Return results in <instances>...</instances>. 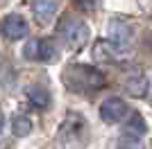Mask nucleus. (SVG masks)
Instances as JSON below:
<instances>
[{
    "label": "nucleus",
    "instance_id": "1",
    "mask_svg": "<svg viewBox=\"0 0 152 149\" xmlns=\"http://www.w3.org/2000/svg\"><path fill=\"white\" fill-rule=\"evenodd\" d=\"M61 81L73 93H93L104 86V74L84 63H70L61 72Z\"/></svg>",
    "mask_w": 152,
    "mask_h": 149
},
{
    "label": "nucleus",
    "instance_id": "2",
    "mask_svg": "<svg viewBox=\"0 0 152 149\" xmlns=\"http://www.w3.org/2000/svg\"><path fill=\"white\" fill-rule=\"evenodd\" d=\"M57 34L61 38L68 50H82L89 41V25L84 23L80 16H73V14H66L61 20L57 23Z\"/></svg>",
    "mask_w": 152,
    "mask_h": 149
},
{
    "label": "nucleus",
    "instance_id": "3",
    "mask_svg": "<svg viewBox=\"0 0 152 149\" xmlns=\"http://www.w3.org/2000/svg\"><path fill=\"white\" fill-rule=\"evenodd\" d=\"M23 56L30 59V61H39V63H52V61H57L59 50L55 45V41H50V38H32L23 50Z\"/></svg>",
    "mask_w": 152,
    "mask_h": 149
},
{
    "label": "nucleus",
    "instance_id": "4",
    "mask_svg": "<svg viewBox=\"0 0 152 149\" xmlns=\"http://www.w3.org/2000/svg\"><path fill=\"white\" fill-rule=\"evenodd\" d=\"M80 131H84V118L75 115V113H68L66 122L61 124V142L68 147L70 142H75L77 149L82 147V138H80Z\"/></svg>",
    "mask_w": 152,
    "mask_h": 149
},
{
    "label": "nucleus",
    "instance_id": "5",
    "mask_svg": "<svg viewBox=\"0 0 152 149\" xmlns=\"http://www.w3.org/2000/svg\"><path fill=\"white\" fill-rule=\"evenodd\" d=\"M125 115H127L125 99H121V97H107L104 102H102V106H100V118L104 120V122L116 124V122H121Z\"/></svg>",
    "mask_w": 152,
    "mask_h": 149
},
{
    "label": "nucleus",
    "instance_id": "6",
    "mask_svg": "<svg viewBox=\"0 0 152 149\" xmlns=\"http://www.w3.org/2000/svg\"><path fill=\"white\" fill-rule=\"evenodd\" d=\"M27 32H30V25L23 16L18 14H9L5 20H2V34H5L9 41H18V38H25Z\"/></svg>",
    "mask_w": 152,
    "mask_h": 149
},
{
    "label": "nucleus",
    "instance_id": "7",
    "mask_svg": "<svg viewBox=\"0 0 152 149\" xmlns=\"http://www.w3.org/2000/svg\"><path fill=\"white\" fill-rule=\"evenodd\" d=\"M109 34H111V43L116 48H127V45L132 43V30H129V25L123 23V20H111L109 23Z\"/></svg>",
    "mask_w": 152,
    "mask_h": 149
},
{
    "label": "nucleus",
    "instance_id": "8",
    "mask_svg": "<svg viewBox=\"0 0 152 149\" xmlns=\"http://www.w3.org/2000/svg\"><path fill=\"white\" fill-rule=\"evenodd\" d=\"M57 12V0H32V14L39 25H48Z\"/></svg>",
    "mask_w": 152,
    "mask_h": 149
},
{
    "label": "nucleus",
    "instance_id": "9",
    "mask_svg": "<svg viewBox=\"0 0 152 149\" xmlns=\"http://www.w3.org/2000/svg\"><path fill=\"white\" fill-rule=\"evenodd\" d=\"M93 56H95V61H100V63H114L118 59V48L111 41H98L93 48Z\"/></svg>",
    "mask_w": 152,
    "mask_h": 149
},
{
    "label": "nucleus",
    "instance_id": "10",
    "mask_svg": "<svg viewBox=\"0 0 152 149\" xmlns=\"http://www.w3.org/2000/svg\"><path fill=\"white\" fill-rule=\"evenodd\" d=\"M27 99L37 108H48L50 106V93L45 86H30L27 88Z\"/></svg>",
    "mask_w": 152,
    "mask_h": 149
},
{
    "label": "nucleus",
    "instance_id": "11",
    "mask_svg": "<svg viewBox=\"0 0 152 149\" xmlns=\"http://www.w3.org/2000/svg\"><path fill=\"white\" fill-rule=\"evenodd\" d=\"M125 88H127V93L134 95V97H143L148 93V79L143 74H136V77L125 81Z\"/></svg>",
    "mask_w": 152,
    "mask_h": 149
},
{
    "label": "nucleus",
    "instance_id": "12",
    "mask_svg": "<svg viewBox=\"0 0 152 149\" xmlns=\"http://www.w3.org/2000/svg\"><path fill=\"white\" fill-rule=\"evenodd\" d=\"M12 131H14V136H18V138L30 136V131H32V120L27 118V115H14V120H12Z\"/></svg>",
    "mask_w": 152,
    "mask_h": 149
},
{
    "label": "nucleus",
    "instance_id": "13",
    "mask_svg": "<svg viewBox=\"0 0 152 149\" xmlns=\"http://www.w3.org/2000/svg\"><path fill=\"white\" fill-rule=\"evenodd\" d=\"M116 149H145L143 142H141L139 136H132V133H123L116 142Z\"/></svg>",
    "mask_w": 152,
    "mask_h": 149
},
{
    "label": "nucleus",
    "instance_id": "14",
    "mask_svg": "<svg viewBox=\"0 0 152 149\" xmlns=\"http://www.w3.org/2000/svg\"><path fill=\"white\" fill-rule=\"evenodd\" d=\"M129 129H136L139 133H145V122H143V118H141L139 113H134L132 118H129Z\"/></svg>",
    "mask_w": 152,
    "mask_h": 149
},
{
    "label": "nucleus",
    "instance_id": "15",
    "mask_svg": "<svg viewBox=\"0 0 152 149\" xmlns=\"http://www.w3.org/2000/svg\"><path fill=\"white\" fill-rule=\"evenodd\" d=\"M77 5H80V9H86V12H91L95 7V0H75Z\"/></svg>",
    "mask_w": 152,
    "mask_h": 149
},
{
    "label": "nucleus",
    "instance_id": "16",
    "mask_svg": "<svg viewBox=\"0 0 152 149\" xmlns=\"http://www.w3.org/2000/svg\"><path fill=\"white\" fill-rule=\"evenodd\" d=\"M5 129V115H2V113H0V131Z\"/></svg>",
    "mask_w": 152,
    "mask_h": 149
}]
</instances>
